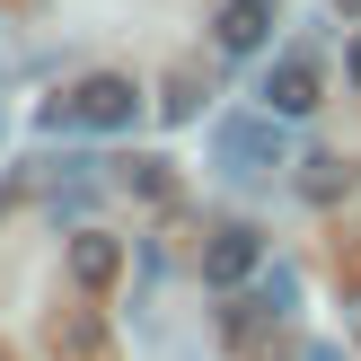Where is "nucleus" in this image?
Masks as SVG:
<instances>
[{"label": "nucleus", "instance_id": "2", "mask_svg": "<svg viewBox=\"0 0 361 361\" xmlns=\"http://www.w3.org/2000/svg\"><path fill=\"white\" fill-rule=\"evenodd\" d=\"M212 159H221L229 176H274L282 168V115H229L221 133H212Z\"/></svg>", "mask_w": 361, "mask_h": 361}, {"label": "nucleus", "instance_id": "5", "mask_svg": "<svg viewBox=\"0 0 361 361\" xmlns=\"http://www.w3.org/2000/svg\"><path fill=\"white\" fill-rule=\"evenodd\" d=\"M256 264H264V238H256L247 221L212 229V247H203V282H212V291H238V282L256 274Z\"/></svg>", "mask_w": 361, "mask_h": 361}, {"label": "nucleus", "instance_id": "4", "mask_svg": "<svg viewBox=\"0 0 361 361\" xmlns=\"http://www.w3.org/2000/svg\"><path fill=\"white\" fill-rule=\"evenodd\" d=\"M212 44H221L229 62L264 53L274 44V0H221V9H212Z\"/></svg>", "mask_w": 361, "mask_h": 361}, {"label": "nucleus", "instance_id": "1", "mask_svg": "<svg viewBox=\"0 0 361 361\" xmlns=\"http://www.w3.org/2000/svg\"><path fill=\"white\" fill-rule=\"evenodd\" d=\"M141 123V88L123 71H88L71 97L44 106V133H133Z\"/></svg>", "mask_w": 361, "mask_h": 361}, {"label": "nucleus", "instance_id": "13", "mask_svg": "<svg viewBox=\"0 0 361 361\" xmlns=\"http://www.w3.org/2000/svg\"><path fill=\"white\" fill-rule=\"evenodd\" d=\"M353 326H361V300H353Z\"/></svg>", "mask_w": 361, "mask_h": 361}, {"label": "nucleus", "instance_id": "10", "mask_svg": "<svg viewBox=\"0 0 361 361\" xmlns=\"http://www.w3.org/2000/svg\"><path fill=\"white\" fill-rule=\"evenodd\" d=\"M133 194H150V203H168V168H159V159H133Z\"/></svg>", "mask_w": 361, "mask_h": 361}, {"label": "nucleus", "instance_id": "12", "mask_svg": "<svg viewBox=\"0 0 361 361\" xmlns=\"http://www.w3.org/2000/svg\"><path fill=\"white\" fill-rule=\"evenodd\" d=\"M300 361H344V353H335V344H309V353H300Z\"/></svg>", "mask_w": 361, "mask_h": 361}, {"label": "nucleus", "instance_id": "9", "mask_svg": "<svg viewBox=\"0 0 361 361\" xmlns=\"http://www.w3.org/2000/svg\"><path fill=\"white\" fill-rule=\"evenodd\" d=\"M62 344L80 353V361H97V353H106V335H97V317H62Z\"/></svg>", "mask_w": 361, "mask_h": 361}, {"label": "nucleus", "instance_id": "6", "mask_svg": "<svg viewBox=\"0 0 361 361\" xmlns=\"http://www.w3.org/2000/svg\"><path fill=\"white\" fill-rule=\"evenodd\" d=\"M115 274H123V247L106 238V229H80V238H71V282H80V291H106Z\"/></svg>", "mask_w": 361, "mask_h": 361}, {"label": "nucleus", "instance_id": "8", "mask_svg": "<svg viewBox=\"0 0 361 361\" xmlns=\"http://www.w3.org/2000/svg\"><path fill=\"white\" fill-rule=\"evenodd\" d=\"M194 106H203V88H194V71H176V80H168V97H159V115H168V123H185Z\"/></svg>", "mask_w": 361, "mask_h": 361}, {"label": "nucleus", "instance_id": "11", "mask_svg": "<svg viewBox=\"0 0 361 361\" xmlns=\"http://www.w3.org/2000/svg\"><path fill=\"white\" fill-rule=\"evenodd\" d=\"M344 80H353V88H361V35H353V53H344Z\"/></svg>", "mask_w": 361, "mask_h": 361}, {"label": "nucleus", "instance_id": "7", "mask_svg": "<svg viewBox=\"0 0 361 361\" xmlns=\"http://www.w3.org/2000/svg\"><path fill=\"white\" fill-rule=\"evenodd\" d=\"M300 194H309V203H335V194H353V159H344V150L300 159Z\"/></svg>", "mask_w": 361, "mask_h": 361}, {"label": "nucleus", "instance_id": "3", "mask_svg": "<svg viewBox=\"0 0 361 361\" xmlns=\"http://www.w3.org/2000/svg\"><path fill=\"white\" fill-rule=\"evenodd\" d=\"M264 115H282V123H300V115H317L326 106V80H317V62L309 53H282V62H264Z\"/></svg>", "mask_w": 361, "mask_h": 361}]
</instances>
